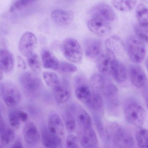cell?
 I'll list each match as a JSON object with an SVG mask.
<instances>
[{"instance_id":"cell-13","label":"cell","mask_w":148,"mask_h":148,"mask_svg":"<svg viewBox=\"0 0 148 148\" xmlns=\"http://www.w3.org/2000/svg\"><path fill=\"white\" fill-rule=\"evenodd\" d=\"M47 129L53 135L64 138L65 136V129L64 123L60 116L57 114H53L49 117Z\"/></svg>"},{"instance_id":"cell-20","label":"cell","mask_w":148,"mask_h":148,"mask_svg":"<svg viewBox=\"0 0 148 148\" xmlns=\"http://www.w3.org/2000/svg\"><path fill=\"white\" fill-rule=\"evenodd\" d=\"M0 66L3 72L9 73L14 67V58L12 53L7 49L0 50Z\"/></svg>"},{"instance_id":"cell-1","label":"cell","mask_w":148,"mask_h":148,"mask_svg":"<svg viewBox=\"0 0 148 148\" xmlns=\"http://www.w3.org/2000/svg\"><path fill=\"white\" fill-rule=\"evenodd\" d=\"M106 132L109 139L116 147L131 148L135 144L131 134L117 123L110 124L106 128Z\"/></svg>"},{"instance_id":"cell-12","label":"cell","mask_w":148,"mask_h":148,"mask_svg":"<svg viewBox=\"0 0 148 148\" xmlns=\"http://www.w3.org/2000/svg\"><path fill=\"white\" fill-rule=\"evenodd\" d=\"M84 48L86 55L88 58L91 59L96 58L101 54L102 42L96 38H88L85 40Z\"/></svg>"},{"instance_id":"cell-39","label":"cell","mask_w":148,"mask_h":148,"mask_svg":"<svg viewBox=\"0 0 148 148\" xmlns=\"http://www.w3.org/2000/svg\"><path fill=\"white\" fill-rule=\"evenodd\" d=\"M18 116L21 122H25L28 119V115L24 111H17Z\"/></svg>"},{"instance_id":"cell-34","label":"cell","mask_w":148,"mask_h":148,"mask_svg":"<svg viewBox=\"0 0 148 148\" xmlns=\"http://www.w3.org/2000/svg\"><path fill=\"white\" fill-rule=\"evenodd\" d=\"M37 0H14L10 7L11 12L21 10Z\"/></svg>"},{"instance_id":"cell-28","label":"cell","mask_w":148,"mask_h":148,"mask_svg":"<svg viewBox=\"0 0 148 148\" xmlns=\"http://www.w3.org/2000/svg\"><path fill=\"white\" fill-rule=\"evenodd\" d=\"M136 15L138 24L148 26V9L146 5L143 3L138 4L136 8Z\"/></svg>"},{"instance_id":"cell-4","label":"cell","mask_w":148,"mask_h":148,"mask_svg":"<svg viewBox=\"0 0 148 148\" xmlns=\"http://www.w3.org/2000/svg\"><path fill=\"white\" fill-rule=\"evenodd\" d=\"M124 115L128 123L136 127H142L145 122V110L137 102H131L126 104L125 107Z\"/></svg>"},{"instance_id":"cell-25","label":"cell","mask_w":148,"mask_h":148,"mask_svg":"<svg viewBox=\"0 0 148 148\" xmlns=\"http://www.w3.org/2000/svg\"><path fill=\"white\" fill-rule=\"evenodd\" d=\"M106 81L103 77L98 73L92 74L90 78V84L92 92H103L106 85Z\"/></svg>"},{"instance_id":"cell-31","label":"cell","mask_w":148,"mask_h":148,"mask_svg":"<svg viewBox=\"0 0 148 148\" xmlns=\"http://www.w3.org/2000/svg\"><path fill=\"white\" fill-rule=\"evenodd\" d=\"M65 125L66 130L69 132H73L76 130L77 123L76 118L73 114V109L68 110L65 116Z\"/></svg>"},{"instance_id":"cell-23","label":"cell","mask_w":148,"mask_h":148,"mask_svg":"<svg viewBox=\"0 0 148 148\" xmlns=\"http://www.w3.org/2000/svg\"><path fill=\"white\" fill-rule=\"evenodd\" d=\"M41 56L42 65L45 68L53 70L59 69V61L50 51L43 50L41 52Z\"/></svg>"},{"instance_id":"cell-2","label":"cell","mask_w":148,"mask_h":148,"mask_svg":"<svg viewBox=\"0 0 148 148\" xmlns=\"http://www.w3.org/2000/svg\"><path fill=\"white\" fill-rule=\"evenodd\" d=\"M19 82L22 90L29 97H40L43 91V84L39 77L35 73L25 72L19 77Z\"/></svg>"},{"instance_id":"cell-35","label":"cell","mask_w":148,"mask_h":148,"mask_svg":"<svg viewBox=\"0 0 148 148\" xmlns=\"http://www.w3.org/2000/svg\"><path fill=\"white\" fill-rule=\"evenodd\" d=\"M148 26L142 25L138 24L136 25L135 31L136 36L144 42L148 41Z\"/></svg>"},{"instance_id":"cell-38","label":"cell","mask_w":148,"mask_h":148,"mask_svg":"<svg viewBox=\"0 0 148 148\" xmlns=\"http://www.w3.org/2000/svg\"><path fill=\"white\" fill-rule=\"evenodd\" d=\"M79 140L77 137L72 134L67 136L66 139V146L67 148H79Z\"/></svg>"},{"instance_id":"cell-24","label":"cell","mask_w":148,"mask_h":148,"mask_svg":"<svg viewBox=\"0 0 148 148\" xmlns=\"http://www.w3.org/2000/svg\"><path fill=\"white\" fill-rule=\"evenodd\" d=\"M15 138V133L14 130L5 124L0 129V141L3 146L11 145L14 142Z\"/></svg>"},{"instance_id":"cell-10","label":"cell","mask_w":148,"mask_h":148,"mask_svg":"<svg viewBox=\"0 0 148 148\" xmlns=\"http://www.w3.org/2000/svg\"><path fill=\"white\" fill-rule=\"evenodd\" d=\"M23 136L25 142L28 145L33 146L38 144L40 136L38 127L33 122H28L25 125Z\"/></svg>"},{"instance_id":"cell-9","label":"cell","mask_w":148,"mask_h":148,"mask_svg":"<svg viewBox=\"0 0 148 148\" xmlns=\"http://www.w3.org/2000/svg\"><path fill=\"white\" fill-rule=\"evenodd\" d=\"M87 27L91 32L99 37L106 36L111 31L110 23L95 18H92L88 21Z\"/></svg>"},{"instance_id":"cell-15","label":"cell","mask_w":148,"mask_h":148,"mask_svg":"<svg viewBox=\"0 0 148 148\" xmlns=\"http://www.w3.org/2000/svg\"><path fill=\"white\" fill-rule=\"evenodd\" d=\"M53 94L55 101L59 104L66 103L71 97V89L66 82H61L53 89Z\"/></svg>"},{"instance_id":"cell-30","label":"cell","mask_w":148,"mask_h":148,"mask_svg":"<svg viewBox=\"0 0 148 148\" xmlns=\"http://www.w3.org/2000/svg\"><path fill=\"white\" fill-rule=\"evenodd\" d=\"M43 77L47 85L53 89L60 83L58 76L53 72L45 71L43 73Z\"/></svg>"},{"instance_id":"cell-41","label":"cell","mask_w":148,"mask_h":148,"mask_svg":"<svg viewBox=\"0 0 148 148\" xmlns=\"http://www.w3.org/2000/svg\"><path fill=\"white\" fill-rule=\"evenodd\" d=\"M12 147V148H21V147H23V145H22V143L21 142L20 140H17V141L14 142Z\"/></svg>"},{"instance_id":"cell-18","label":"cell","mask_w":148,"mask_h":148,"mask_svg":"<svg viewBox=\"0 0 148 148\" xmlns=\"http://www.w3.org/2000/svg\"><path fill=\"white\" fill-rule=\"evenodd\" d=\"M79 142L84 148H96L98 145L97 134L92 127L82 130Z\"/></svg>"},{"instance_id":"cell-22","label":"cell","mask_w":148,"mask_h":148,"mask_svg":"<svg viewBox=\"0 0 148 148\" xmlns=\"http://www.w3.org/2000/svg\"><path fill=\"white\" fill-rule=\"evenodd\" d=\"M103 92L108 104L116 107L119 103V90L116 86L112 84H106Z\"/></svg>"},{"instance_id":"cell-42","label":"cell","mask_w":148,"mask_h":148,"mask_svg":"<svg viewBox=\"0 0 148 148\" xmlns=\"http://www.w3.org/2000/svg\"><path fill=\"white\" fill-rule=\"evenodd\" d=\"M5 125V122H4L3 116H2V114H1V111H0V129L4 126Z\"/></svg>"},{"instance_id":"cell-21","label":"cell","mask_w":148,"mask_h":148,"mask_svg":"<svg viewBox=\"0 0 148 148\" xmlns=\"http://www.w3.org/2000/svg\"><path fill=\"white\" fill-rule=\"evenodd\" d=\"M42 142L46 148H58L63 147L62 139L53 135L47 128H44L41 133Z\"/></svg>"},{"instance_id":"cell-11","label":"cell","mask_w":148,"mask_h":148,"mask_svg":"<svg viewBox=\"0 0 148 148\" xmlns=\"http://www.w3.org/2000/svg\"><path fill=\"white\" fill-rule=\"evenodd\" d=\"M129 73L131 82L134 86L141 89L146 85L147 77L143 69L140 66H131Z\"/></svg>"},{"instance_id":"cell-5","label":"cell","mask_w":148,"mask_h":148,"mask_svg":"<svg viewBox=\"0 0 148 148\" xmlns=\"http://www.w3.org/2000/svg\"><path fill=\"white\" fill-rule=\"evenodd\" d=\"M0 92L7 106L14 107L21 100V94L18 87L12 82L5 81L0 84Z\"/></svg>"},{"instance_id":"cell-6","label":"cell","mask_w":148,"mask_h":148,"mask_svg":"<svg viewBox=\"0 0 148 148\" xmlns=\"http://www.w3.org/2000/svg\"><path fill=\"white\" fill-rule=\"evenodd\" d=\"M64 56L73 63L80 62L83 58L82 48L77 40L68 38L64 41L62 46Z\"/></svg>"},{"instance_id":"cell-14","label":"cell","mask_w":148,"mask_h":148,"mask_svg":"<svg viewBox=\"0 0 148 148\" xmlns=\"http://www.w3.org/2000/svg\"><path fill=\"white\" fill-rule=\"evenodd\" d=\"M115 57L114 53L108 49L99 56L97 59V66L102 74L105 75L110 74L112 61Z\"/></svg>"},{"instance_id":"cell-37","label":"cell","mask_w":148,"mask_h":148,"mask_svg":"<svg viewBox=\"0 0 148 148\" xmlns=\"http://www.w3.org/2000/svg\"><path fill=\"white\" fill-rule=\"evenodd\" d=\"M61 71L66 73H73L77 70V67L73 64L63 61L60 63L59 69Z\"/></svg>"},{"instance_id":"cell-19","label":"cell","mask_w":148,"mask_h":148,"mask_svg":"<svg viewBox=\"0 0 148 148\" xmlns=\"http://www.w3.org/2000/svg\"><path fill=\"white\" fill-rule=\"evenodd\" d=\"M73 14L70 11L55 9L51 13V18L55 24L61 27L67 26L72 22Z\"/></svg>"},{"instance_id":"cell-27","label":"cell","mask_w":148,"mask_h":148,"mask_svg":"<svg viewBox=\"0 0 148 148\" xmlns=\"http://www.w3.org/2000/svg\"><path fill=\"white\" fill-rule=\"evenodd\" d=\"M112 2L113 6L119 11L127 12L135 8L137 0H112Z\"/></svg>"},{"instance_id":"cell-17","label":"cell","mask_w":148,"mask_h":148,"mask_svg":"<svg viewBox=\"0 0 148 148\" xmlns=\"http://www.w3.org/2000/svg\"><path fill=\"white\" fill-rule=\"evenodd\" d=\"M75 89L76 97L80 102L88 104L91 97L92 92L90 86L82 78L77 80Z\"/></svg>"},{"instance_id":"cell-40","label":"cell","mask_w":148,"mask_h":148,"mask_svg":"<svg viewBox=\"0 0 148 148\" xmlns=\"http://www.w3.org/2000/svg\"><path fill=\"white\" fill-rule=\"evenodd\" d=\"M18 66L20 69L22 70H25L26 69V63L25 62L23 58H21L20 56L18 57Z\"/></svg>"},{"instance_id":"cell-43","label":"cell","mask_w":148,"mask_h":148,"mask_svg":"<svg viewBox=\"0 0 148 148\" xmlns=\"http://www.w3.org/2000/svg\"><path fill=\"white\" fill-rule=\"evenodd\" d=\"M3 71H2V69H1V67L0 66V81H1L3 79Z\"/></svg>"},{"instance_id":"cell-7","label":"cell","mask_w":148,"mask_h":148,"mask_svg":"<svg viewBox=\"0 0 148 148\" xmlns=\"http://www.w3.org/2000/svg\"><path fill=\"white\" fill-rule=\"evenodd\" d=\"M38 46V39L33 33H25L21 38L19 50L22 55L27 57L34 52Z\"/></svg>"},{"instance_id":"cell-33","label":"cell","mask_w":148,"mask_h":148,"mask_svg":"<svg viewBox=\"0 0 148 148\" xmlns=\"http://www.w3.org/2000/svg\"><path fill=\"white\" fill-rule=\"evenodd\" d=\"M136 140L140 148H146L148 146V132L145 129H140L136 132Z\"/></svg>"},{"instance_id":"cell-36","label":"cell","mask_w":148,"mask_h":148,"mask_svg":"<svg viewBox=\"0 0 148 148\" xmlns=\"http://www.w3.org/2000/svg\"><path fill=\"white\" fill-rule=\"evenodd\" d=\"M8 118L9 123L12 127L16 130L19 129L21 122L19 118L17 111H12L10 112Z\"/></svg>"},{"instance_id":"cell-32","label":"cell","mask_w":148,"mask_h":148,"mask_svg":"<svg viewBox=\"0 0 148 148\" xmlns=\"http://www.w3.org/2000/svg\"><path fill=\"white\" fill-rule=\"evenodd\" d=\"M88 104L93 110L99 111L101 110L103 105V100L101 93L92 92L91 97Z\"/></svg>"},{"instance_id":"cell-26","label":"cell","mask_w":148,"mask_h":148,"mask_svg":"<svg viewBox=\"0 0 148 148\" xmlns=\"http://www.w3.org/2000/svg\"><path fill=\"white\" fill-rule=\"evenodd\" d=\"M77 121L82 130L92 127V121L89 114L84 110H81L77 112Z\"/></svg>"},{"instance_id":"cell-16","label":"cell","mask_w":148,"mask_h":148,"mask_svg":"<svg viewBox=\"0 0 148 148\" xmlns=\"http://www.w3.org/2000/svg\"><path fill=\"white\" fill-rule=\"evenodd\" d=\"M110 74H111L114 80L118 83H123L127 79V71L126 67L119 61L116 57L112 61Z\"/></svg>"},{"instance_id":"cell-3","label":"cell","mask_w":148,"mask_h":148,"mask_svg":"<svg viewBox=\"0 0 148 148\" xmlns=\"http://www.w3.org/2000/svg\"><path fill=\"white\" fill-rule=\"evenodd\" d=\"M127 54L131 60L139 64L143 61L146 53L144 42L136 36H131L128 38L125 43Z\"/></svg>"},{"instance_id":"cell-8","label":"cell","mask_w":148,"mask_h":148,"mask_svg":"<svg viewBox=\"0 0 148 148\" xmlns=\"http://www.w3.org/2000/svg\"><path fill=\"white\" fill-rule=\"evenodd\" d=\"M90 14L92 18L99 19L110 24L116 18V14L112 8L106 3H100L94 6L91 10Z\"/></svg>"},{"instance_id":"cell-29","label":"cell","mask_w":148,"mask_h":148,"mask_svg":"<svg viewBox=\"0 0 148 148\" xmlns=\"http://www.w3.org/2000/svg\"><path fill=\"white\" fill-rule=\"evenodd\" d=\"M28 66L35 73H40L42 70V64L40 59L36 53H33L26 57Z\"/></svg>"}]
</instances>
